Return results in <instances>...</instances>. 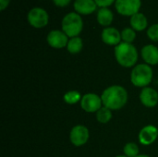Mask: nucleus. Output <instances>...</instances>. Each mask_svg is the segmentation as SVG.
<instances>
[{
  "mask_svg": "<svg viewBox=\"0 0 158 157\" xmlns=\"http://www.w3.org/2000/svg\"><path fill=\"white\" fill-rule=\"evenodd\" d=\"M101 98L104 106L110 110H118L127 104L128 93L120 85H112L103 92Z\"/></svg>",
  "mask_w": 158,
  "mask_h": 157,
  "instance_id": "f257e3e1",
  "label": "nucleus"
},
{
  "mask_svg": "<svg viewBox=\"0 0 158 157\" xmlns=\"http://www.w3.org/2000/svg\"><path fill=\"white\" fill-rule=\"evenodd\" d=\"M115 56L120 66L131 68L138 60V51L133 44L123 42L115 47Z\"/></svg>",
  "mask_w": 158,
  "mask_h": 157,
  "instance_id": "f03ea898",
  "label": "nucleus"
},
{
  "mask_svg": "<svg viewBox=\"0 0 158 157\" xmlns=\"http://www.w3.org/2000/svg\"><path fill=\"white\" fill-rule=\"evenodd\" d=\"M153 80V69L147 64L135 66L131 74V81L136 87H147Z\"/></svg>",
  "mask_w": 158,
  "mask_h": 157,
  "instance_id": "7ed1b4c3",
  "label": "nucleus"
},
{
  "mask_svg": "<svg viewBox=\"0 0 158 157\" xmlns=\"http://www.w3.org/2000/svg\"><path fill=\"white\" fill-rule=\"evenodd\" d=\"M62 31L68 35V37H77L82 31L83 21L81 17L76 12H70L67 14L62 19Z\"/></svg>",
  "mask_w": 158,
  "mask_h": 157,
  "instance_id": "20e7f679",
  "label": "nucleus"
},
{
  "mask_svg": "<svg viewBox=\"0 0 158 157\" xmlns=\"http://www.w3.org/2000/svg\"><path fill=\"white\" fill-rule=\"evenodd\" d=\"M27 19L32 27L40 29L47 25L49 20V16L46 10H44V8L33 7L29 11Z\"/></svg>",
  "mask_w": 158,
  "mask_h": 157,
  "instance_id": "39448f33",
  "label": "nucleus"
},
{
  "mask_svg": "<svg viewBox=\"0 0 158 157\" xmlns=\"http://www.w3.org/2000/svg\"><path fill=\"white\" fill-rule=\"evenodd\" d=\"M141 0H116L115 6L117 11L123 16H133L141 8Z\"/></svg>",
  "mask_w": 158,
  "mask_h": 157,
  "instance_id": "423d86ee",
  "label": "nucleus"
},
{
  "mask_svg": "<svg viewBox=\"0 0 158 157\" xmlns=\"http://www.w3.org/2000/svg\"><path fill=\"white\" fill-rule=\"evenodd\" d=\"M103 105L101 96L95 93H86L81 100V108L88 113H96Z\"/></svg>",
  "mask_w": 158,
  "mask_h": 157,
  "instance_id": "0eeeda50",
  "label": "nucleus"
},
{
  "mask_svg": "<svg viewBox=\"0 0 158 157\" xmlns=\"http://www.w3.org/2000/svg\"><path fill=\"white\" fill-rule=\"evenodd\" d=\"M89 130L83 125H77L73 127L69 133V140L71 143L77 147L84 145L89 140Z\"/></svg>",
  "mask_w": 158,
  "mask_h": 157,
  "instance_id": "6e6552de",
  "label": "nucleus"
},
{
  "mask_svg": "<svg viewBox=\"0 0 158 157\" xmlns=\"http://www.w3.org/2000/svg\"><path fill=\"white\" fill-rule=\"evenodd\" d=\"M47 43L53 48H56V49L64 48L65 46L68 45L69 43L68 35L63 31H58V30L51 31L47 35Z\"/></svg>",
  "mask_w": 158,
  "mask_h": 157,
  "instance_id": "1a4fd4ad",
  "label": "nucleus"
},
{
  "mask_svg": "<svg viewBox=\"0 0 158 157\" xmlns=\"http://www.w3.org/2000/svg\"><path fill=\"white\" fill-rule=\"evenodd\" d=\"M158 137V129L154 125L143 127L139 133V142L143 145H150L156 142Z\"/></svg>",
  "mask_w": 158,
  "mask_h": 157,
  "instance_id": "9d476101",
  "label": "nucleus"
},
{
  "mask_svg": "<svg viewBox=\"0 0 158 157\" xmlns=\"http://www.w3.org/2000/svg\"><path fill=\"white\" fill-rule=\"evenodd\" d=\"M141 103L146 107H155L158 104V93L151 87H145L140 93Z\"/></svg>",
  "mask_w": 158,
  "mask_h": 157,
  "instance_id": "9b49d317",
  "label": "nucleus"
},
{
  "mask_svg": "<svg viewBox=\"0 0 158 157\" xmlns=\"http://www.w3.org/2000/svg\"><path fill=\"white\" fill-rule=\"evenodd\" d=\"M102 41L108 44V45H118L120 43L121 39V32L118 31L116 28L107 27L103 30L102 31Z\"/></svg>",
  "mask_w": 158,
  "mask_h": 157,
  "instance_id": "f8f14e48",
  "label": "nucleus"
},
{
  "mask_svg": "<svg viewBox=\"0 0 158 157\" xmlns=\"http://www.w3.org/2000/svg\"><path fill=\"white\" fill-rule=\"evenodd\" d=\"M142 56L147 65L158 64V48L156 45L147 44L142 49Z\"/></svg>",
  "mask_w": 158,
  "mask_h": 157,
  "instance_id": "ddd939ff",
  "label": "nucleus"
},
{
  "mask_svg": "<svg viewBox=\"0 0 158 157\" xmlns=\"http://www.w3.org/2000/svg\"><path fill=\"white\" fill-rule=\"evenodd\" d=\"M96 3L94 0H75L74 9L79 14L88 15L92 14L96 9Z\"/></svg>",
  "mask_w": 158,
  "mask_h": 157,
  "instance_id": "4468645a",
  "label": "nucleus"
},
{
  "mask_svg": "<svg viewBox=\"0 0 158 157\" xmlns=\"http://www.w3.org/2000/svg\"><path fill=\"white\" fill-rule=\"evenodd\" d=\"M148 25V20L143 13H136L131 18V26L134 31H143Z\"/></svg>",
  "mask_w": 158,
  "mask_h": 157,
  "instance_id": "2eb2a0df",
  "label": "nucleus"
},
{
  "mask_svg": "<svg viewBox=\"0 0 158 157\" xmlns=\"http://www.w3.org/2000/svg\"><path fill=\"white\" fill-rule=\"evenodd\" d=\"M113 12L107 7H101L97 11V21L102 26H109L113 21Z\"/></svg>",
  "mask_w": 158,
  "mask_h": 157,
  "instance_id": "dca6fc26",
  "label": "nucleus"
},
{
  "mask_svg": "<svg viewBox=\"0 0 158 157\" xmlns=\"http://www.w3.org/2000/svg\"><path fill=\"white\" fill-rule=\"evenodd\" d=\"M82 40L81 38H80L79 36L77 37H73L71 38L69 43H68V45H67V48H68V51L70 53V54H78L81 51L82 49Z\"/></svg>",
  "mask_w": 158,
  "mask_h": 157,
  "instance_id": "f3484780",
  "label": "nucleus"
},
{
  "mask_svg": "<svg viewBox=\"0 0 158 157\" xmlns=\"http://www.w3.org/2000/svg\"><path fill=\"white\" fill-rule=\"evenodd\" d=\"M112 118V110L106 106H102L97 112H96V119L98 122L102 124H106L109 122Z\"/></svg>",
  "mask_w": 158,
  "mask_h": 157,
  "instance_id": "a211bd4d",
  "label": "nucleus"
},
{
  "mask_svg": "<svg viewBox=\"0 0 158 157\" xmlns=\"http://www.w3.org/2000/svg\"><path fill=\"white\" fill-rule=\"evenodd\" d=\"M82 96L81 94L77 92V91H70V92H68L67 93L64 94L63 96V99L65 101V103L69 104V105H74V104H77L78 102H81Z\"/></svg>",
  "mask_w": 158,
  "mask_h": 157,
  "instance_id": "6ab92c4d",
  "label": "nucleus"
},
{
  "mask_svg": "<svg viewBox=\"0 0 158 157\" xmlns=\"http://www.w3.org/2000/svg\"><path fill=\"white\" fill-rule=\"evenodd\" d=\"M124 155L127 157H136L139 155V147L134 143H129L124 146Z\"/></svg>",
  "mask_w": 158,
  "mask_h": 157,
  "instance_id": "aec40b11",
  "label": "nucleus"
},
{
  "mask_svg": "<svg viewBox=\"0 0 158 157\" xmlns=\"http://www.w3.org/2000/svg\"><path fill=\"white\" fill-rule=\"evenodd\" d=\"M135 37H136V33L132 28H125L121 31V39L123 40L124 43H131L135 40Z\"/></svg>",
  "mask_w": 158,
  "mask_h": 157,
  "instance_id": "412c9836",
  "label": "nucleus"
},
{
  "mask_svg": "<svg viewBox=\"0 0 158 157\" xmlns=\"http://www.w3.org/2000/svg\"><path fill=\"white\" fill-rule=\"evenodd\" d=\"M147 35L148 37L152 40V41H158V23L157 24H154L151 27H149L148 31H147Z\"/></svg>",
  "mask_w": 158,
  "mask_h": 157,
  "instance_id": "4be33fe9",
  "label": "nucleus"
},
{
  "mask_svg": "<svg viewBox=\"0 0 158 157\" xmlns=\"http://www.w3.org/2000/svg\"><path fill=\"white\" fill-rule=\"evenodd\" d=\"M96 5L99 6L100 7H107L110 5H112L116 0H94Z\"/></svg>",
  "mask_w": 158,
  "mask_h": 157,
  "instance_id": "5701e85b",
  "label": "nucleus"
},
{
  "mask_svg": "<svg viewBox=\"0 0 158 157\" xmlns=\"http://www.w3.org/2000/svg\"><path fill=\"white\" fill-rule=\"evenodd\" d=\"M55 5L57 6H68L71 0H53Z\"/></svg>",
  "mask_w": 158,
  "mask_h": 157,
  "instance_id": "b1692460",
  "label": "nucleus"
},
{
  "mask_svg": "<svg viewBox=\"0 0 158 157\" xmlns=\"http://www.w3.org/2000/svg\"><path fill=\"white\" fill-rule=\"evenodd\" d=\"M10 0H0V10H4L9 4Z\"/></svg>",
  "mask_w": 158,
  "mask_h": 157,
  "instance_id": "393cba45",
  "label": "nucleus"
},
{
  "mask_svg": "<svg viewBox=\"0 0 158 157\" xmlns=\"http://www.w3.org/2000/svg\"><path fill=\"white\" fill-rule=\"evenodd\" d=\"M136 157H150V156H148V155H139L138 156H136Z\"/></svg>",
  "mask_w": 158,
  "mask_h": 157,
  "instance_id": "a878e982",
  "label": "nucleus"
},
{
  "mask_svg": "<svg viewBox=\"0 0 158 157\" xmlns=\"http://www.w3.org/2000/svg\"><path fill=\"white\" fill-rule=\"evenodd\" d=\"M116 157H127L126 155H118V156H116Z\"/></svg>",
  "mask_w": 158,
  "mask_h": 157,
  "instance_id": "bb28decb",
  "label": "nucleus"
}]
</instances>
